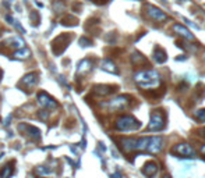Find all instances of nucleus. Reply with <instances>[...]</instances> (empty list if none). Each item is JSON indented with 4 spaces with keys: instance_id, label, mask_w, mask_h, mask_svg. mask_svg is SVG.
<instances>
[{
    "instance_id": "2f4dec72",
    "label": "nucleus",
    "mask_w": 205,
    "mask_h": 178,
    "mask_svg": "<svg viewBox=\"0 0 205 178\" xmlns=\"http://www.w3.org/2000/svg\"><path fill=\"white\" fill-rule=\"evenodd\" d=\"M11 118H13V116L10 114L9 117H7V118H6V123H4V127H9L10 125V121H11Z\"/></svg>"
},
{
    "instance_id": "c756f323",
    "label": "nucleus",
    "mask_w": 205,
    "mask_h": 178,
    "mask_svg": "<svg viewBox=\"0 0 205 178\" xmlns=\"http://www.w3.org/2000/svg\"><path fill=\"white\" fill-rule=\"evenodd\" d=\"M195 117H197V120H200V121L204 123V121H205V109L197 110V111H195Z\"/></svg>"
},
{
    "instance_id": "6e6552de",
    "label": "nucleus",
    "mask_w": 205,
    "mask_h": 178,
    "mask_svg": "<svg viewBox=\"0 0 205 178\" xmlns=\"http://www.w3.org/2000/svg\"><path fill=\"white\" fill-rule=\"evenodd\" d=\"M163 147V139L160 137H151L149 141H148V145H146L145 150L148 153H159Z\"/></svg>"
},
{
    "instance_id": "0eeeda50",
    "label": "nucleus",
    "mask_w": 205,
    "mask_h": 178,
    "mask_svg": "<svg viewBox=\"0 0 205 178\" xmlns=\"http://www.w3.org/2000/svg\"><path fill=\"white\" fill-rule=\"evenodd\" d=\"M173 153H176L180 157H190V159L195 157V152L188 143H179V145H176L173 147Z\"/></svg>"
},
{
    "instance_id": "9b49d317",
    "label": "nucleus",
    "mask_w": 205,
    "mask_h": 178,
    "mask_svg": "<svg viewBox=\"0 0 205 178\" xmlns=\"http://www.w3.org/2000/svg\"><path fill=\"white\" fill-rule=\"evenodd\" d=\"M173 31L176 32V33H179L180 36H183L184 39H187V41H195V36L190 32V29H187L186 27H183V25H180V24L173 25Z\"/></svg>"
},
{
    "instance_id": "473e14b6",
    "label": "nucleus",
    "mask_w": 205,
    "mask_h": 178,
    "mask_svg": "<svg viewBox=\"0 0 205 178\" xmlns=\"http://www.w3.org/2000/svg\"><path fill=\"white\" fill-rule=\"evenodd\" d=\"M122 177V175H120V173H116V174H113V175H112V178H120Z\"/></svg>"
},
{
    "instance_id": "4be33fe9",
    "label": "nucleus",
    "mask_w": 205,
    "mask_h": 178,
    "mask_svg": "<svg viewBox=\"0 0 205 178\" xmlns=\"http://www.w3.org/2000/svg\"><path fill=\"white\" fill-rule=\"evenodd\" d=\"M14 173V169H13V163H9V164H6L1 171H0V178H10L13 175Z\"/></svg>"
},
{
    "instance_id": "c9c22d12",
    "label": "nucleus",
    "mask_w": 205,
    "mask_h": 178,
    "mask_svg": "<svg viewBox=\"0 0 205 178\" xmlns=\"http://www.w3.org/2000/svg\"><path fill=\"white\" fill-rule=\"evenodd\" d=\"M1 74H3V73H1V70H0V77H1Z\"/></svg>"
},
{
    "instance_id": "b1692460",
    "label": "nucleus",
    "mask_w": 205,
    "mask_h": 178,
    "mask_svg": "<svg viewBox=\"0 0 205 178\" xmlns=\"http://www.w3.org/2000/svg\"><path fill=\"white\" fill-rule=\"evenodd\" d=\"M52 173V169H50L49 166H38L37 169H35V174L39 175V177H45V175H49Z\"/></svg>"
},
{
    "instance_id": "4468645a",
    "label": "nucleus",
    "mask_w": 205,
    "mask_h": 178,
    "mask_svg": "<svg viewBox=\"0 0 205 178\" xmlns=\"http://www.w3.org/2000/svg\"><path fill=\"white\" fill-rule=\"evenodd\" d=\"M4 43H6V46H9V47H11V49H15V50L25 47V42H24L23 38H20V36L10 38L9 41H6Z\"/></svg>"
},
{
    "instance_id": "423d86ee",
    "label": "nucleus",
    "mask_w": 205,
    "mask_h": 178,
    "mask_svg": "<svg viewBox=\"0 0 205 178\" xmlns=\"http://www.w3.org/2000/svg\"><path fill=\"white\" fill-rule=\"evenodd\" d=\"M128 99H130V97H128L127 95H120V96H117V97L112 99V100H109L108 107H109L110 110H113V111H116V110H123L127 107Z\"/></svg>"
},
{
    "instance_id": "e433bc0d",
    "label": "nucleus",
    "mask_w": 205,
    "mask_h": 178,
    "mask_svg": "<svg viewBox=\"0 0 205 178\" xmlns=\"http://www.w3.org/2000/svg\"><path fill=\"white\" fill-rule=\"evenodd\" d=\"M202 132H204V135H205V129H202Z\"/></svg>"
},
{
    "instance_id": "6ab92c4d",
    "label": "nucleus",
    "mask_w": 205,
    "mask_h": 178,
    "mask_svg": "<svg viewBox=\"0 0 205 178\" xmlns=\"http://www.w3.org/2000/svg\"><path fill=\"white\" fill-rule=\"evenodd\" d=\"M154 59H155L156 63L159 64H163L166 60H168V56H166V52L163 49H160V47H156L155 50H154Z\"/></svg>"
},
{
    "instance_id": "5701e85b",
    "label": "nucleus",
    "mask_w": 205,
    "mask_h": 178,
    "mask_svg": "<svg viewBox=\"0 0 205 178\" xmlns=\"http://www.w3.org/2000/svg\"><path fill=\"white\" fill-rule=\"evenodd\" d=\"M6 20H7V21H9V24H11V25H13V27L15 28L17 31H20L21 33H27V31H25V29L21 27V24H20L18 20H15L14 17H11V15H6Z\"/></svg>"
},
{
    "instance_id": "2eb2a0df",
    "label": "nucleus",
    "mask_w": 205,
    "mask_h": 178,
    "mask_svg": "<svg viewBox=\"0 0 205 178\" xmlns=\"http://www.w3.org/2000/svg\"><path fill=\"white\" fill-rule=\"evenodd\" d=\"M116 91L114 86H110V85H96L94 88V93L98 96H108L110 93H113Z\"/></svg>"
},
{
    "instance_id": "f03ea898",
    "label": "nucleus",
    "mask_w": 205,
    "mask_h": 178,
    "mask_svg": "<svg viewBox=\"0 0 205 178\" xmlns=\"http://www.w3.org/2000/svg\"><path fill=\"white\" fill-rule=\"evenodd\" d=\"M114 127L119 131H135V129L141 127V123L134 118L133 116H120L116 120Z\"/></svg>"
},
{
    "instance_id": "aec40b11",
    "label": "nucleus",
    "mask_w": 205,
    "mask_h": 178,
    "mask_svg": "<svg viewBox=\"0 0 205 178\" xmlns=\"http://www.w3.org/2000/svg\"><path fill=\"white\" fill-rule=\"evenodd\" d=\"M91 65H92V63L88 59L81 60V61L78 63V65H77V73L78 74H85V73H88V71L92 68Z\"/></svg>"
},
{
    "instance_id": "c85d7f7f",
    "label": "nucleus",
    "mask_w": 205,
    "mask_h": 178,
    "mask_svg": "<svg viewBox=\"0 0 205 178\" xmlns=\"http://www.w3.org/2000/svg\"><path fill=\"white\" fill-rule=\"evenodd\" d=\"M78 43H80L81 47H87V46H91L92 45V41H91V39H88L87 36H81L80 39H78Z\"/></svg>"
},
{
    "instance_id": "7c9ffc66",
    "label": "nucleus",
    "mask_w": 205,
    "mask_h": 178,
    "mask_svg": "<svg viewBox=\"0 0 205 178\" xmlns=\"http://www.w3.org/2000/svg\"><path fill=\"white\" fill-rule=\"evenodd\" d=\"M183 21H184V23H186L187 25H188V27H191V28H194V29H197V31H200V27H198L197 24L191 23L190 20H187V18H184V17H183Z\"/></svg>"
},
{
    "instance_id": "f3484780",
    "label": "nucleus",
    "mask_w": 205,
    "mask_h": 178,
    "mask_svg": "<svg viewBox=\"0 0 205 178\" xmlns=\"http://www.w3.org/2000/svg\"><path fill=\"white\" fill-rule=\"evenodd\" d=\"M100 68L103 70V71H108V73H110V74H119V70H117V67H116V64L109 59L102 60Z\"/></svg>"
},
{
    "instance_id": "412c9836",
    "label": "nucleus",
    "mask_w": 205,
    "mask_h": 178,
    "mask_svg": "<svg viewBox=\"0 0 205 178\" xmlns=\"http://www.w3.org/2000/svg\"><path fill=\"white\" fill-rule=\"evenodd\" d=\"M60 23L63 24V25H66V27H75L78 24V20L75 18V17H73V15H64V17H62V20H60Z\"/></svg>"
},
{
    "instance_id": "ddd939ff",
    "label": "nucleus",
    "mask_w": 205,
    "mask_h": 178,
    "mask_svg": "<svg viewBox=\"0 0 205 178\" xmlns=\"http://www.w3.org/2000/svg\"><path fill=\"white\" fill-rule=\"evenodd\" d=\"M156 173H158V164H156L155 161H148L142 167V174L148 178H152Z\"/></svg>"
},
{
    "instance_id": "cd10ccee",
    "label": "nucleus",
    "mask_w": 205,
    "mask_h": 178,
    "mask_svg": "<svg viewBox=\"0 0 205 178\" xmlns=\"http://www.w3.org/2000/svg\"><path fill=\"white\" fill-rule=\"evenodd\" d=\"M37 117L41 120V121L46 123V121H48V118H49V113H48L45 109H43V110H39V111L37 113Z\"/></svg>"
},
{
    "instance_id": "bb28decb",
    "label": "nucleus",
    "mask_w": 205,
    "mask_h": 178,
    "mask_svg": "<svg viewBox=\"0 0 205 178\" xmlns=\"http://www.w3.org/2000/svg\"><path fill=\"white\" fill-rule=\"evenodd\" d=\"M31 21H32V25L34 27H38V24H39V21H41V15H39V13H38L37 10L35 11H31Z\"/></svg>"
},
{
    "instance_id": "72a5a7b5",
    "label": "nucleus",
    "mask_w": 205,
    "mask_h": 178,
    "mask_svg": "<svg viewBox=\"0 0 205 178\" xmlns=\"http://www.w3.org/2000/svg\"><path fill=\"white\" fill-rule=\"evenodd\" d=\"M201 153L205 156V145H202V146H201Z\"/></svg>"
},
{
    "instance_id": "393cba45",
    "label": "nucleus",
    "mask_w": 205,
    "mask_h": 178,
    "mask_svg": "<svg viewBox=\"0 0 205 178\" xmlns=\"http://www.w3.org/2000/svg\"><path fill=\"white\" fill-rule=\"evenodd\" d=\"M148 141H149V138H141V139H137L135 142V150H145L146 149V145H148Z\"/></svg>"
},
{
    "instance_id": "f704fd0d",
    "label": "nucleus",
    "mask_w": 205,
    "mask_h": 178,
    "mask_svg": "<svg viewBox=\"0 0 205 178\" xmlns=\"http://www.w3.org/2000/svg\"><path fill=\"white\" fill-rule=\"evenodd\" d=\"M163 178H170V177H169V175H165V177Z\"/></svg>"
},
{
    "instance_id": "f257e3e1",
    "label": "nucleus",
    "mask_w": 205,
    "mask_h": 178,
    "mask_svg": "<svg viewBox=\"0 0 205 178\" xmlns=\"http://www.w3.org/2000/svg\"><path fill=\"white\" fill-rule=\"evenodd\" d=\"M134 81L137 82L138 86L144 88V89H151L159 85L160 75L154 70H148V71H141L134 75Z\"/></svg>"
},
{
    "instance_id": "dca6fc26",
    "label": "nucleus",
    "mask_w": 205,
    "mask_h": 178,
    "mask_svg": "<svg viewBox=\"0 0 205 178\" xmlns=\"http://www.w3.org/2000/svg\"><path fill=\"white\" fill-rule=\"evenodd\" d=\"M135 142H137L135 138H123V139H120V143H122L123 150L127 152V153L135 150Z\"/></svg>"
},
{
    "instance_id": "a211bd4d",
    "label": "nucleus",
    "mask_w": 205,
    "mask_h": 178,
    "mask_svg": "<svg viewBox=\"0 0 205 178\" xmlns=\"http://www.w3.org/2000/svg\"><path fill=\"white\" fill-rule=\"evenodd\" d=\"M13 57L15 60H27L31 57V50L28 47H23V49H18L13 53Z\"/></svg>"
},
{
    "instance_id": "7ed1b4c3",
    "label": "nucleus",
    "mask_w": 205,
    "mask_h": 178,
    "mask_svg": "<svg viewBox=\"0 0 205 178\" xmlns=\"http://www.w3.org/2000/svg\"><path fill=\"white\" fill-rule=\"evenodd\" d=\"M71 39H73V35L71 33H62V35H59L57 38H55L52 41V52L56 56H60L67 49V46L71 42Z\"/></svg>"
},
{
    "instance_id": "1a4fd4ad",
    "label": "nucleus",
    "mask_w": 205,
    "mask_h": 178,
    "mask_svg": "<svg viewBox=\"0 0 205 178\" xmlns=\"http://www.w3.org/2000/svg\"><path fill=\"white\" fill-rule=\"evenodd\" d=\"M163 125H165L163 117L159 113H154L151 116L149 124H148V131H160L163 128Z\"/></svg>"
},
{
    "instance_id": "39448f33",
    "label": "nucleus",
    "mask_w": 205,
    "mask_h": 178,
    "mask_svg": "<svg viewBox=\"0 0 205 178\" xmlns=\"http://www.w3.org/2000/svg\"><path fill=\"white\" fill-rule=\"evenodd\" d=\"M18 131L23 132V135H25V137L31 138L32 141H35V142L41 141V131L37 127H34V125L21 123V124H18Z\"/></svg>"
},
{
    "instance_id": "f8f14e48",
    "label": "nucleus",
    "mask_w": 205,
    "mask_h": 178,
    "mask_svg": "<svg viewBox=\"0 0 205 178\" xmlns=\"http://www.w3.org/2000/svg\"><path fill=\"white\" fill-rule=\"evenodd\" d=\"M39 75L37 73H28L27 75H24L23 79H21V84H23L24 86L27 88H34L35 85L38 84V79H39Z\"/></svg>"
},
{
    "instance_id": "20e7f679",
    "label": "nucleus",
    "mask_w": 205,
    "mask_h": 178,
    "mask_svg": "<svg viewBox=\"0 0 205 178\" xmlns=\"http://www.w3.org/2000/svg\"><path fill=\"white\" fill-rule=\"evenodd\" d=\"M37 100H38V105L42 106L45 110H56L59 107V103L50 95H48L46 92H39L37 96Z\"/></svg>"
},
{
    "instance_id": "9d476101",
    "label": "nucleus",
    "mask_w": 205,
    "mask_h": 178,
    "mask_svg": "<svg viewBox=\"0 0 205 178\" xmlns=\"http://www.w3.org/2000/svg\"><path fill=\"white\" fill-rule=\"evenodd\" d=\"M146 13L149 15L152 20H155V21H165V20L168 18V15L165 14V11H162L160 9L155 7V6H148L146 7Z\"/></svg>"
},
{
    "instance_id": "a878e982",
    "label": "nucleus",
    "mask_w": 205,
    "mask_h": 178,
    "mask_svg": "<svg viewBox=\"0 0 205 178\" xmlns=\"http://www.w3.org/2000/svg\"><path fill=\"white\" fill-rule=\"evenodd\" d=\"M64 9H66V4H64L62 0H55L53 1V10H55L56 13H63Z\"/></svg>"
}]
</instances>
